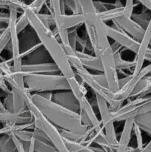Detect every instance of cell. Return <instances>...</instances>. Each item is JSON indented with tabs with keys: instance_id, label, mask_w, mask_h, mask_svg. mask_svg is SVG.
Returning <instances> with one entry per match:
<instances>
[{
	"instance_id": "1",
	"label": "cell",
	"mask_w": 151,
	"mask_h": 152,
	"mask_svg": "<svg viewBox=\"0 0 151 152\" xmlns=\"http://www.w3.org/2000/svg\"><path fill=\"white\" fill-rule=\"evenodd\" d=\"M25 12L28 16L29 25L36 33L46 51L51 56L61 74L67 79L68 83L76 80L75 71L70 64L66 52L60 42L54 37L51 29L43 24L38 15L28 7V4Z\"/></svg>"
},
{
	"instance_id": "2",
	"label": "cell",
	"mask_w": 151,
	"mask_h": 152,
	"mask_svg": "<svg viewBox=\"0 0 151 152\" xmlns=\"http://www.w3.org/2000/svg\"><path fill=\"white\" fill-rule=\"evenodd\" d=\"M31 100L43 115L55 126L78 135H83L89 128L81 123L80 114L68 110L36 93L31 94Z\"/></svg>"
},
{
	"instance_id": "3",
	"label": "cell",
	"mask_w": 151,
	"mask_h": 152,
	"mask_svg": "<svg viewBox=\"0 0 151 152\" xmlns=\"http://www.w3.org/2000/svg\"><path fill=\"white\" fill-rule=\"evenodd\" d=\"M31 94L30 92L25 94V101L26 103L27 108L29 110L33 119L34 125L36 129H38L46 135L49 140L51 142L53 146L56 148L59 152H70L68 150L65 140L61 135L60 132L58 130L56 126L52 124L42 113L38 109L31 100Z\"/></svg>"
},
{
	"instance_id": "4",
	"label": "cell",
	"mask_w": 151,
	"mask_h": 152,
	"mask_svg": "<svg viewBox=\"0 0 151 152\" xmlns=\"http://www.w3.org/2000/svg\"><path fill=\"white\" fill-rule=\"evenodd\" d=\"M24 83L29 92L70 91L68 80L62 74H28L24 77Z\"/></svg>"
},
{
	"instance_id": "5",
	"label": "cell",
	"mask_w": 151,
	"mask_h": 152,
	"mask_svg": "<svg viewBox=\"0 0 151 152\" xmlns=\"http://www.w3.org/2000/svg\"><path fill=\"white\" fill-rule=\"evenodd\" d=\"M96 102L99 107V112L101 116V123L103 130L105 132V136L108 141L110 148L114 149L116 152L118 148V140L116 138V134L114 127V122L112 120L110 115V111L109 109L107 103L104 98L99 95L96 94Z\"/></svg>"
},
{
	"instance_id": "6",
	"label": "cell",
	"mask_w": 151,
	"mask_h": 152,
	"mask_svg": "<svg viewBox=\"0 0 151 152\" xmlns=\"http://www.w3.org/2000/svg\"><path fill=\"white\" fill-rule=\"evenodd\" d=\"M151 99L150 96H139L133 100H130L126 105L121 106L117 111L110 112L111 118L113 122H120L127 120L129 118H135L136 117V111L142 104Z\"/></svg>"
},
{
	"instance_id": "7",
	"label": "cell",
	"mask_w": 151,
	"mask_h": 152,
	"mask_svg": "<svg viewBox=\"0 0 151 152\" xmlns=\"http://www.w3.org/2000/svg\"><path fill=\"white\" fill-rule=\"evenodd\" d=\"M105 31L108 38L114 40V42H116L121 47L131 50L136 54L138 53L140 43L130 37L128 34L118 28L109 26L107 24L105 25Z\"/></svg>"
},
{
	"instance_id": "8",
	"label": "cell",
	"mask_w": 151,
	"mask_h": 152,
	"mask_svg": "<svg viewBox=\"0 0 151 152\" xmlns=\"http://www.w3.org/2000/svg\"><path fill=\"white\" fill-rule=\"evenodd\" d=\"M113 22L118 29L121 30L124 33L128 34L138 42H141L144 34L145 30L139 26L131 18L122 16L113 20Z\"/></svg>"
},
{
	"instance_id": "9",
	"label": "cell",
	"mask_w": 151,
	"mask_h": 152,
	"mask_svg": "<svg viewBox=\"0 0 151 152\" xmlns=\"http://www.w3.org/2000/svg\"><path fill=\"white\" fill-rule=\"evenodd\" d=\"M151 40V19L149 22L147 28L145 29L144 34L139 45V49L138 53L136 54L135 57V62H136V66L133 69L132 74L133 76H136L139 74L141 70L143 68L144 62V57L147 49L149 48L150 42Z\"/></svg>"
},
{
	"instance_id": "10",
	"label": "cell",
	"mask_w": 151,
	"mask_h": 152,
	"mask_svg": "<svg viewBox=\"0 0 151 152\" xmlns=\"http://www.w3.org/2000/svg\"><path fill=\"white\" fill-rule=\"evenodd\" d=\"M52 101L73 112H80V104L71 91H64L53 94Z\"/></svg>"
},
{
	"instance_id": "11",
	"label": "cell",
	"mask_w": 151,
	"mask_h": 152,
	"mask_svg": "<svg viewBox=\"0 0 151 152\" xmlns=\"http://www.w3.org/2000/svg\"><path fill=\"white\" fill-rule=\"evenodd\" d=\"M58 71L59 70L54 62L27 64L22 66L23 77L28 74H56Z\"/></svg>"
},
{
	"instance_id": "12",
	"label": "cell",
	"mask_w": 151,
	"mask_h": 152,
	"mask_svg": "<svg viewBox=\"0 0 151 152\" xmlns=\"http://www.w3.org/2000/svg\"><path fill=\"white\" fill-rule=\"evenodd\" d=\"M33 140L35 152H59L46 135L36 128L33 129Z\"/></svg>"
},
{
	"instance_id": "13",
	"label": "cell",
	"mask_w": 151,
	"mask_h": 152,
	"mask_svg": "<svg viewBox=\"0 0 151 152\" xmlns=\"http://www.w3.org/2000/svg\"><path fill=\"white\" fill-rule=\"evenodd\" d=\"M76 54L78 57L83 66L87 70L90 69L93 70V71L94 70V71H100L102 73L104 72L103 65H102L100 59L98 58L97 56H93V55L86 53L78 50L76 51Z\"/></svg>"
},
{
	"instance_id": "14",
	"label": "cell",
	"mask_w": 151,
	"mask_h": 152,
	"mask_svg": "<svg viewBox=\"0 0 151 152\" xmlns=\"http://www.w3.org/2000/svg\"><path fill=\"white\" fill-rule=\"evenodd\" d=\"M133 125H134V118H129L125 120L124 129L121 132L120 140H118L116 152H127L130 139H131Z\"/></svg>"
},
{
	"instance_id": "15",
	"label": "cell",
	"mask_w": 151,
	"mask_h": 152,
	"mask_svg": "<svg viewBox=\"0 0 151 152\" xmlns=\"http://www.w3.org/2000/svg\"><path fill=\"white\" fill-rule=\"evenodd\" d=\"M134 123L141 130L151 136V111L136 116L134 118Z\"/></svg>"
},
{
	"instance_id": "16",
	"label": "cell",
	"mask_w": 151,
	"mask_h": 152,
	"mask_svg": "<svg viewBox=\"0 0 151 152\" xmlns=\"http://www.w3.org/2000/svg\"><path fill=\"white\" fill-rule=\"evenodd\" d=\"M98 16L99 19L105 23L106 22L110 20H114L118 17L124 16V5L123 7H114L110 10H107L105 11L98 13Z\"/></svg>"
},
{
	"instance_id": "17",
	"label": "cell",
	"mask_w": 151,
	"mask_h": 152,
	"mask_svg": "<svg viewBox=\"0 0 151 152\" xmlns=\"http://www.w3.org/2000/svg\"><path fill=\"white\" fill-rule=\"evenodd\" d=\"M62 21L65 27L67 30H70L74 28H77L78 25H81L84 23V18L82 15H62Z\"/></svg>"
},
{
	"instance_id": "18",
	"label": "cell",
	"mask_w": 151,
	"mask_h": 152,
	"mask_svg": "<svg viewBox=\"0 0 151 152\" xmlns=\"http://www.w3.org/2000/svg\"><path fill=\"white\" fill-rule=\"evenodd\" d=\"M0 152H18L10 134L1 135L0 137Z\"/></svg>"
},
{
	"instance_id": "19",
	"label": "cell",
	"mask_w": 151,
	"mask_h": 152,
	"mask_svg": "<svg viewBox=\"0 0 151 152\" xmlns=\"http://www.w3.org/2000/svg\"><path fill=\"white\" fill-rule=\"evenodd\" d=\"M114 62L116 70L123 71V70H129L133 68L136 66V62L133 61H127L122 59L120 52H116L114 53Z\"/></svg>"
},
{
	"instance_id": "20",
	"label": "cell",
	"mask_w": 151,
	"mask_h": 152,
	"mask_svg": "<svg viewBox=\"0 0 151 152\" xmlns=\"http://www.w3.org/2000/svg\"><path fill=\"white\" fill-rule=\"evenodd\" d=\"M65 140V144L68 147V150L70 152H96L92 148L91 146H86L78 142H73L69 140Z\"/></svg>"
},
{
	"instance_id": "21",
	"label": "cell",
	"mask_w": 151,
	"mask_h": 152,
	"mask_svg": "<svg viewBox=\"0 0 151 152\" xmlns=\"http://www.w3.org/2000/svg\"><path fill=\"white\" fill-rule=\"evenodd\" d=\"M131 19L134 22H136L139 26L142 27L144 30H145L147 28L150 21L151 19V14L149 13H146V12L142 13L141 14L133 13L131 16Z\"/></svg>"
},
{
	"instance_id": "22",
	"label": "cell",
	"mask_w": 151,
	"mask_h": 152,
	"mask_svg": "<svg viewBox=\"0 0 151 152\" xmlns=\"http://www.w3.org/2000/svg\"><path fill=\"white\" fill-rule=\"evenodd\" d=\"M20 114L10 113L9 111H1L0 110V123L5 124H16Z\"/></svg>"
},
{
	"instance_id": "23",
	"label": "cell",
	"mask_w": 151,
	"mask_h": 152,
	"mask_svg": "<svg viewBox=\"0 0 151 152\" xmlns=\"http://www.w3.org/2000/svg\"><path fill=\"white\" fill-rule=\"evenodd\" d=\"M16 31H17L18 34H20L22 31H24V30H25V28L29 25V22H28V16H27L26 13L25 11L22 13H21V15L19 16V17H18L17 20H16Z\"/></svg>"
},
{
	"instance_id": "24",
	"label": "cell",
	"mask_w": 151,
	"mask_h": 152,
	"mask_svg": "<svg viewBox=\"0 0 151 152\" xmlns=\"http://www.w3.org/2000/svg\"><path fill=\"white\" fill-rule=\"evenodd\" d=\"M10 42V33L8 27L4 32L0 34V55L1 52L6 49Z\"/></svg>"
},
{
	"instance_id": "25",
	"label": "cell",
	"mask_w": 151,
	"mask_h": 152,
	"mask_svg": "<svg viewBox=\"0 0 151 152\" xmlns=\"http://www.w3.org/2000/svg\"><path fill=\"white\" fill-rule=\"evenodd\" d=\"M77 28H74L73 29L68 30V42H69V45L74 51H76V45H77Z\"/></svg>"
},
{
	"instance_id": "26",
	"label": "cell",
	"mask_w": 151,
	"mask_h": 152,
	"mask_svg": "<svg viewBox=\"0 0 151 152\" xmlns=\"http://www.w3.org/2000/svg\"><path fill=\"white\" fill-rule=\"evenodd\" d=\"M65 4L70 9L73 14L81 15V6L80 1H65Z\"/></svg>"
},
{
	"instance_id": "27",
	"label": "cell",
	"mask_w": 151,
	"mask_h": 152,
	"mask_svg": "<svg viewBox=\"0 0 151 152\" xmlns=\"http://www.w3.org/2000/svg\"><path fill=\"white\" fill-rule=\"evenodd\" d=\"M38 18H39L40 20L43 22L45 26H47V28H50L51 29V26L54 25L55 26V22L54 19H53V16L50 13H38Z\"/></svg>"
},
{
	"instance_id": "28",
	"label": "cell",
	"mask_w": 151,
	"mask_h": 152,
	"mask_svg": "<svg viewBox=\"0 0 151 152\" xmlns=\"http://www.w3.org/2000/svg\"><path fill=\"white\" fill-rule=\"evenodd\" d=\"M133 131L134 132L135 136L136 138V142H137V149L139 151L143 148V139H142V130L136 126L134 123L133 125Z\"/></svg>"
},
{
	"instance_id": "29",
	"label": "cell",
	"mask_w": 151,
	"mask_h": 152,
	"mask_svg": "<svg viewBox=\"0 0 151 152\" xmlns=\"http://www.w3.org/2000/svg\"><path fill=\"white\" fill-rule=\"evenodd\" d=\"M44 4H45V1H31L30 3H28V7L34 13L38 14Z\"/></svg>"
},
{
	"instance_id": "30",
	"label": "cell",
	"mask_w": 151,
	"mask_h": 152,
	"mask_svg": "<svg viewBox=\"0 0 151 152\" xmlns=\"http://www.w3.org/2000/svg\"><path fill=\"white\" fill-rule=\"evenodd\" d=\"M93 78L101 86L109 88V87H108L107 80L106 77H105V75L103 73L102 74H93Z\"/></svg>"
},
{
	"instance_id": "31",
	"label": "cell",
	"mask_w": 151,
	"mask_h": 152,
	"mask_svg": "<svg viewBox=\"0 0 151 152\" xmlns=\"http://www.w3.org/2000/svg\"><path fill=\"white\" fill-rule=\"evenodd\" d=\"M4 108H6L7 111L10 113H13V95L12 94H7V96L4 98Z\"/></svg>"
},
{
	"instance_id": "32",
	"label": "cell",
	"mask_w": 151,
	"mask_h": 152,
	"mask_svg": "<svg viewBox=\"0 0 151 152\" xmlns=\"http://www.w3.org/2000/svg\"><path fill=\"white\" fill-rule=\"evenodd\" d=\"M134 1H127L124 5V16L128 18H131L132 14L133 13V8H134Z\"/></svg>"
},
{
	"instance_id": "33",
	"label": "cell",
	"mask_w": 151,
	"mask_h": 152,
	"mask_svg": "<svg viewBox=\"0 0 151 152\" xmlns=\"http://www.w3.org/2000/svg\"><path fill=\"white\" fill-rule=\"evenodd\" d=\"M0 89L1 91L6 93L7 94L11 93V90H10V88L9 87L8 85L7 84V82L4 80V77L3 74H0Z\"/></svg>"
},
{
	"instance_id": "34",
	"label": "cell",
	"mask_w": 151,
	"mask_h": 152,
	"mask_svg": "<svg viewBox=\"0 0 151 152\" xmlns=\"http://www.w3.org/2000/svg\"><path fill=\"white\" fill-rule=\"evenodd\" d=\"M9 19H10V15H9V13L0 12V23L8 24Z\"/></svg>"
},
{
	"instance_id": "35",
	"label": "cell",
	"mask_w": 151,
	"mask_h": 152,
	"mask_svg": "<svg viewBox=\"0 0 151 152\" xmlns=\"http://www.w3.org/2000/svg\"><path fill=\"white\" fill-rule=\"evenodd\" d=\"M139 3H140L141 4H142V5L144 6V7H146L147 10H149L151 12V0H145V1H138Z\"/></svg>"
},
{
	"instance_id": "36",
	"label": "cell",
	"mask_w": 151,
	"mask_h": 152,
	"mask_svg": "<svg viewBox=\"0 0 151 152\" xmlns=\"http://www.w3.org/2000/svg\"><path fill=\"white\" fill-rule=\"evenodd\" d=\"M144 60L149 61V62H150L151 63V48H149L147 49V50L146 54H145Z\"/></svg>"
},
{
	"instance_id": "37",
	"label": "cell",
	"mask_w": 151,
	"mask_h": 152,
	"mask_svg": "<svg viewBox=\"0 0 151 152\" xmlns=\"http://www.w3.org/2000/svg\"><path fill=\"white\" fill-rule=\"evenodd\" d=\"M0 9H7L8 10L7 1H0Z\"/></svg>"
},
{
	"instance_id": "38",
	"label": "cell",
	"mask_w": 151,
	"mask_h": 152,
	"mask_svg": "<svg viewBox=\"0 0 151 152\" xmlns=\"http://www.w3.org/2000/svg\"><path fill=\"white\" fill-rule=\"evenodd\" d=\"M8 27V24H4V23H0V34L4 32Z\"/></svg>"
},
{
	"instance_id": "39",
	"label": "cell",
	"mask_w": 151,
	"mask_h": 152,
	"mask_svg": "<svg viewBox=\"0 0 151 152\" xmlns=\"http://www.w3.org/2000/svg\"><path fill=\"white\" fill-rule=\"evenodd\" d=\"M149 48H151V40H150V45H149Z\"/></svg>"
}]
</instances>
